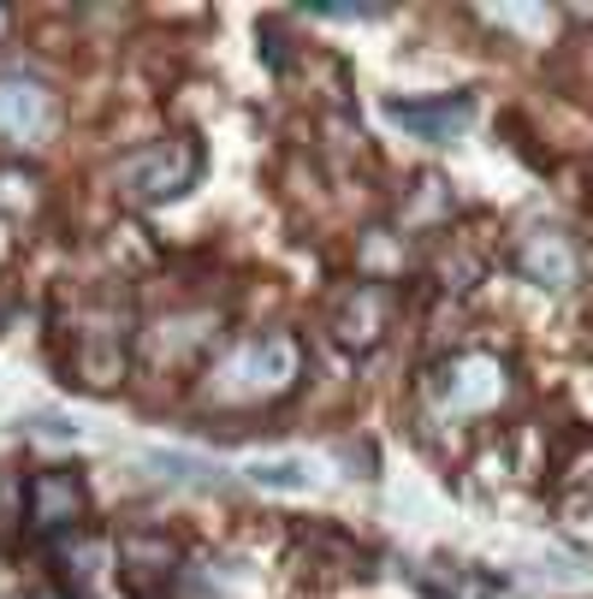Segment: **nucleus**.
Here are the masks:
<instances>
[{
	"label": "nucleus",
	"instance_id": "obj_2",
	"mask_svg": "<svg viewBox=\"0 0 593 599\" xmlns=\"http://www.w3.org/2000/svg\"><path fill=\"white\" fill-rule=\"evenodd\" d=\"M48 125H54V108H48L42 90L0 83V136H12V143H37Z\"/></svg>",
	"mask_w": 593,
	"mask_h": 599
},
{
	"label": "nucleus",
	"instance_id": "obj_5",
	"mask_svg": "<svg viewBox=\"0 0 593 599\" xmlns=\"http://www.w3.org/2000/svg\"><path fill=\"white\" fill-rule=\"evenodd\" d=\"M250 475H255V481H261V487H285V493L309 481V475H303V469H296V464H268V469H250Z\"/></svg>",
	"mask_w": 593,
	"mask_h": 599
},
{
	"label": "nucleus",
	"instance_id": "obj_3",
	"mask_svg": "<svg viewBox=\"0 0 593 599\" xmlns=\"http://www.w3.org/2000/svg\"><path fill=\"white\" fill-rule=\"evenodd\" d=\"M463 113H469V101H433V108H415V101H392V119H398V125L422 131V136H433V143H445V136L463 125Z\"/></svg>",
	"mask_w": 593,
	"mask_h": 599
},
{
	"label": "nucleus",
	"instance_id": "obj_1",
	"mask_svg": "<svg viewBox=\"0 0 593 599\" xmlns=\"http://www.w3.org/2000/svg\"><path fill=\"white\" fill-rule=\"evenodd\" d=\"M197 166H202L197 143H149V149H137V155H125L113 166V184L131 202H167L197 179Z\"/></svg>",
	"mask_w": 593,
	"mask_h": 599
},
{
	"label": "nucleus",
	"instance_id": "obj_4",
	"mask_svg": "<svg viewBox=\"0 0 593 599\" xmlns=\"http://www.w3.org/2000/svg\"><path fill=\"white\" fill-rule=\"evenodd\" d=\"M37 517H42V522L78 517V487L66 481V475H42V481H37Z\"/></svg>",
	"mask_w": 593,
	"mask_h": 599
},
{
	"label": "nucleus",
	"instance_id": "obj_6",
	"mask_svg": "<svg viewBox=\"0 0 593 599\" xmlns=\"http://www.w3.org/2000/svg\"><path fill=\"white\" fill-rule=\"evenodd\" d=\"M0 24H7V19H0Z\"/></svg>",
	"mask_w": 593,
	"mask_h": 599
}]
</instances>
